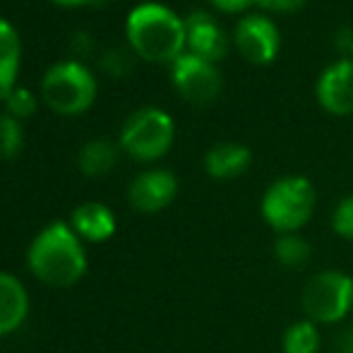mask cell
<instances>
[{"mask_svg":"<svg viewBox=\"0 0 353 353\" xmlns=\"http://www.w3.org/2000/svg\"><path fill=\"white\" fill-rule=\"evenodd\" d=\"M27 265L39 281L65 288L82 279L87 270V255L79 236L65 221H53L32 241Z\"/></svg>","mask_w":353,"mask_h":353,"instance_id":"cell-1","label":"cell"},{"mask_svg":"<svg viewBox=\"0 0 353 353\" xmlns=\"http://www.w3.org/2000/svg\"><path fill=\"white\" fill-rule=\"evenodd\" d=\"M130 48L144 61L173 63L185 53V19L161 3H142L125 19Z\"/></svg>","mask_w":353,"mask_h":353,"instance_id":"cell-2","label":"cell"},{"mask_svg":"<svg viewBox=\"0 0 353 353\" xmlns=\"http://www.w3.org/2000/svg\"><path fill=\"white\" fill-rule=\"evenodd\" d=\"M262 219L276 233H298L315 212V188L305 176H283L262 195Z\"/></svg>","mask_w":353,"mask_h":353,"instance_id":"cell-3","label":"cell"},{"mask_svg":"<svg viewBox=\"0 0 353 353\" xmlns=\"http://www.w3.org/2000/svg\"><path fill=\"white\" fill-rule=\"evenodd\" d=\"M43 101L61 116H77L97 99V77L79 61H61L43 72Z\"/></svg>","mask_w":353,"mask_h":353,"instance_id":"cell-4","label":"cell"},{"mask_svg":"<svg viewBox=\"0 0 353 353\" xmlns=\"http://www.w3.org/2000/svg\"><path fill=\"white\" fill-rule=\"evenodd\" d=\"M301 307L315 325L341 322L353 307V279L341 270L317 272L303 286Z\"/></svg>","mask_w":353,"mask_h":353,"instance_id":"cell-5","label":"cell"},{"mask_svg":"<svg viewBox=\"0 0 353 353\" xmlns=\"http://www.w3.org/2000/svg\"><path fill=\"white\" fill-rule=\"evenodd\" d=\"M173 137V118L157 106H142L132 111L121 128V147L137 161L161 159L171 149Z\"/></svg>","mask_w":353,"mask_h":353,"instance_id":"cell-6","label":"cell"},{"mask_svg":"<svg viewBox=\"0 0 353 353\" xmlns=\"http://www.w3.org/2000/svg\"><path fill=\"white\" fill-rule=\"evenodd\" d=\"M171 79L181 97L195 106H207L221 94V74L216 65L192 53H183L171 63Z\"/></svg>","mask_w":353,"mask_h":353,"instance_id":"cell-7","label":"cell"},{"mask_svg":"<svg viewBox=\"0 0 353 353\" xmlns=\"http://www.w3.org/2000/svg\"><path fill=\"white\" fill-rule=\"evenodd\" d=\"M233 43L238 53L248 63L255 65H267L276 58L281 46L279 29L267 14H245L238 19L236 32H233Z\"/></svg>","mask_w":353,"mask_h":353,"instance_id":"cell-8","label":"cell"},{"mask_svg":"<svg viewBox=\"0 0 353 353\" xmlns=\"http://www.w3.org/2000/svg\"><path fill=\"white\" fill-rule=\"evenodd\" d=\"M317 101L332 116L353 113V58H341L322 70L317 79Z\"/></svg>","mask_w":353,"mask_h":353,"instance_id":"cell-9","label":"cell"},{"mask_svg":"<svg viewBox=\"0 0 353 353\" xmlns=\"http://www.w3.org/2000/svg\"><path fill=\"white\" fill-rule=\"evenodd\" d=\"M178 192V178L166 168H152L144 171L132 181L128 190V200L137 212L154 214L161 212L176 200Z\"/></svg>","mask_w":353,"mask_h":353,"instance_id":"cell-10","label":"cell"},{"mask_svg":"<svg viewBox=\"0 0 353 353\" xmlns=\"http://www.w3.org/2000/svg\"><path fill=\"white\" fill-rule=\"evenodd\" d=\"M185 46L192 56L219 63L228 53V37L210 12L195 10L185 17Z\"/></svg>","mask_w":353,"mask_h":353,"instance_id":"cell-11","label":"cell"},{"mask_svg":"<svg viewBox=\"0 0 353 353\" xmlns=\"http://www.w3.org/2000/svg\"><path fill=\"white\" fill-rule=\"evenodd\" d=\"M252 152L245 144L238 142H219L205 154V171L216 181H231L250 168Z\"/></svg>","mask_w":353,"mask_h":353,"instance_id":"cell-12","label":"cell"},{"mask_svg":"<svg viewBox=\"0 0 353 353\" xmlns=\"http://www.w3.org/2000/svg\"><path fill=\"white\" fill-rule=\"evenodd\" d=\"M29 312L27 288L17 276L0 272V336L14 332Z\"/></svg>","mask_w":353,"mask_h":353,"instance_id":"cell-13","label":"cell"},{"mask_svg":"<svg viewBox=\"0 0 353 353\" xmlns=\"http://www.w3.org/2000/svg\"><path fill=\"white\" fill-rule=\"evenodd\" d=\"M72 231L92 243H103L116 231V216L101 202H82L72 212Z\"/></svg>","mask_w":353,"mask_h":353,"instance_id":"cell-14","label":"cell"},{"mask_svg":"<svg viewBox=\"0 0 353 353\" xmlns=\"http://www.w3.org/2000/svg\"><path fill=\"white\" fill-rule=\"evenodd\" d=\"M19 61H22V43L19 34L5 17H0V101L17 87Z\"/></svg>","mask_w":353,"mask_h":353,"instance_id":"cell-15","label":"cell"},{"mask_svg":"<svg viewBox=\"0 0 353 353\" xmlns=\"http://www.w3.org/2000/svg\"><path fill=\"white\" fill-rule=\"evenodd\" d=\"M118 163V147L111 140H89L82 144L77 157V166L84 176L99 178L106 176L108 171H113V166Z\"/></svg>","mask_w":353,"mask_h":353,"instance_id":"cell-16","label":"cell"},{"mask_svg":"<svg viewBox=\"0 0 353 353\" xmlns=\"http://www.w3.org/2000/svg\"><path fill=\"white\" fill-rule=\"evenodd\" d=\"M283 353H317L320 351V332L310 320H298L286 327L281 336Z\"/></svg>","mask_w":353,"mask_h":353,"instance_id":"cell-17","label":"cell"},{"mask_svg":"<svg viewBox=\"0 0 353 353\" xmlns=\"http://www.w3.org/2000/svg\"><path fill=\"white\" fill-rule=\"evenodd\" d=\"M310 243L298 233H281L274 241V257L281 267H288V270L305 267L310 260Z\"/></svg>","mask_w":353,"mask_h":353,"instance_id":"cell-18","label":"cell"},{"mask_svg":"<svg viewBox=\"0 0 353 353\" xmlns=\"http://www.w3.org/2000/svg\"><path fill=\"white\" fill-rule=\"evenodd\" d=\"M22 144H24L22 123L10 116V113H3L0 116V159H14L22 152Z\"/></svg>","mask_w":353,"mask_h":353,"instance_id":"cell-19","label":"cell"},{"mask_svg":"<svg viewBox=\"0 0 353 353\" xmlns=\"http://www.w3.org/2000/svg\"><path fill=\"white\" fill-rule=\"evenodd\" d=\"M5 108H8V113L12 118L22 121V118H29L37 111V97H34L27 87H14L12 92L5 97Z\"/></svg>","mask_w":353,"mask_h":353,"instance_id":"cell-20","label":"cell"},{"mask_svg":"<svg viewBox=\"0 0 353 353\" xmlns=\"http://www.w3.org/2000/svg\"><path fill=\"white\" fill-rule=\"evenodd\" d=\"M332 228H334L336 236L353 241V195L344 197V200L336 205L334 216H332Z\"/></svg>","mask_w":353,"mask_h":353,"instance_id":"cell-21","label":"cell"},{"mask_svg":"<svg viewBox=\"0 0 353 353\" xmlns=\"http://www.w3.org/2000/svg\"><path fill=\"white\" fill-rule=\"evenodd\" d=\"M101 68L108 74H116V77H123L132 70V58L125 48H108L101 56Z\"/></svg>","mask_w":353,"mask_h":353,"instance_id":"cell-22","label":"cell"},{"mask_svg":"<svg viewBox=\"0 0 353 353\" xmlns=\"http://www.w3.org/2000/svg\"><path fill=\"white\" fill-rule=\"evenodd\" d=\"M307 0H257V8L267 12H298Z\"/></svg>","mask_w":353,"mask_h":353,"instance_id":"cell-23","label":"cell"},{"mask_svg":"<svg viewBox=\"0 0 353 353\" xmlns=\"http://www.w3.org/2000/svg\"><path fill=\"white\" fill-rule=\"evenodd\" d=\"M257 0H212V5L221 12H245Z\"/></svg>","mask_w":353,"mask_h":353,"instance_id":"cell-24","label":"cell"},{"mask_svg":"<svg viewBox=\"0 0 353 353\" xmlns=\"http://www.w3.org/2000/svg\"><path fill=\"white\" fill-rule=\"evenodd\" d=\"M334 46H336V51L344 53V56L349 58L353 53V29H349V27L339 29V32L334 34Z\"/></svg>","mask_w":353,"mask_h":353,"instance_id":"cell-25","label":"cell"},{"mask_svg":"<svg viewBox=\"0 0 353 353\" xmlns=\"http://www.w3.org/2000/svg\"><path fill=\"white\" fill-rule=\"evenodd\" d=\"M72 46L77 48V51H87V48L92 46V41H89L87 32H77V34H74V39H72Z\"/></svg>","mask_w":353,"mask_h":353,"instance_id":"cell-26","label":"cell"},{"mask_svg":"<svg viewBox=\"0 0 353 353\" xmlns=\"http://www.w3.org/2000/svg\"><path fill=\"white\" fill-rule=\"evenodd\" d=\"M61 5H84V3H92V0H56Z\"/></svg>","mask_w":353,"mask_h":353,"instance_id":"cell-27","label":"cell"}]
</instances>
